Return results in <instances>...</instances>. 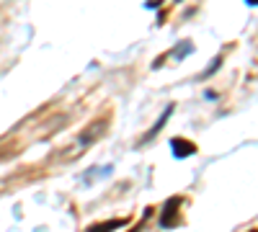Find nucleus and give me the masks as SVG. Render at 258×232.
<instances>
[{
    "instance_id": "f257e3e1",
    "label": "nucleus",
    "mask_w": 258,
    "mask_h": 232,
    "mask_svg": "<svg viewBox=\"0 0 258 232\" xmlns=\"http://www.w3.org/2000/svg\"><path fill=\"white\" fill-rule=\"evenodd\" d=\"M183 204V199L181 196H173V199H168V204L163 206V217H160V224L165 227V229H170V227H176L178 222H181V217H178V212H181V206Z\"/></svg>"
},
{
    "instance_id": "f03ea898",
    "label": "nucleus",
    "mask_w": 258,
    "mask_h": 232,
    "mask_svg": "<svg viewBox=\"0 0 258 232\" xmlns=\"http://www.w3.org/2000/svg\"><path fill=\"white\" fill-rule=\"evenodd\" d=\"M170 150H173L176 158H188V155L197 152V144L183 139V137H173V139H170Z\"/></svg>"
},
{
    "instance_id": "7ed1b4c3",
    "label": "nucleus",
    "mask_w": 258,
    "mask_h": 232,
    "mask_svg": "<svg viewBox=\"0 0 258 232\" xmlns=\"http://www.w3.org/2000/svg\"><path fill=\"white\" fill-rule=\"evenodd\" d=\"M170 114H173V106H165V111L160 114V119L155 121V126H153V129H150V132L145 134V139H153V137H155V134H158V132L163 129V126H165V121L170 119Z\"/></svg>"
},
{
    "instance_id": "20e7f679",
    "label": "nucleus",
    "mask_w": 258,
    "mask_h": 232,
    "mask_svg": "<svg viewBox=\"0 0 258 232\" xmlns=\"http://www.w3.org/2000/svg\"><path fill=\"white\" fill-rule=\"evenodd\" d=\"M124 224H126V219H109V222H101V224H91L88 232H111V229L124 227Z\"/></svg>"
},
{
    "instance_id": "39448f33",
    "label": "nucleus",
    "mask_w": 258,
    "mask_h": 232,
    "mask_svg": "<svg viewBox=\"0 0 258 232\" xmlns=\"http://www.w3.org/2000/svg\"><path fill=\"white\" fill-rule=\"evenodd\" d=\"M101 129H103V126H101V121H98V124H91V129L85 132V134H80V144H88L91 139H96Z\"/></svg>"
},
{
    "instance_id": "423d86ee",
    "label": "nucleus",
    "mask_w": 258,
    "mask_h": 232,
    "mask_svg": "<svg viewBox=\"0 0 258 232\" xmlns=\"http://www.w3.org/2000/svg\"><path fill=\"white\" fill-rule=\"evenodd\" d=\"M250 232H258V229H250Z\"/></svg>"
}]
</instances>
